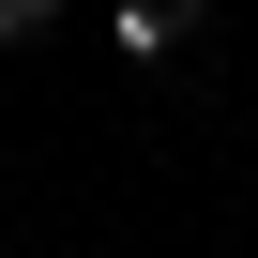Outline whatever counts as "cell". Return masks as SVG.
<instances>
[{"instance_id":"obj_1","label":"cell","mask_w":258,"mask_h":258,"mask_svg":"<svg viewBox=\"0 0 258 258\" xmlns=\"http://www.w3.org/2000/svg\"><path fill=\"white\" fill-rule=\"evenodd\" d=\"M213 31V0H121V46L137 61H167V46H198Z\"/></svg>"},{"instance_id":"obj_2","label":"cell","mask_w":258,"mask_h":258,"mask_svg":"<svg viewBox=\"0 0 258 258\" xmlns=\"http://www.w3.org/2000/svg\"><path fill=\"white\" fill-rule=\"evenodd\" d=\"M31 31H46V0H0V46H31Z\"/></svg>"},{"instance_id":"obj_3","label":"cell","mask_w":258,"mask_h":258,"mask_svg":"<svg viewBox=\"0 0 258 258\" xmlns=\"http://www.w3.org/2000/svg\"><path fill=\"white\" fill-rule=\"evenodd\" d=\"M46 16H61V0H46Z\"/></svg>"}]
</instances>
